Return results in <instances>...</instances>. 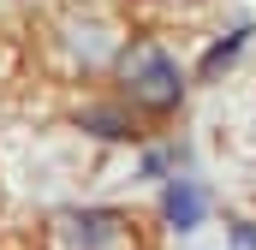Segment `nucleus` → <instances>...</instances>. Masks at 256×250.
Returning <instances> with one entry per match:
<instances>
[{"label": "nucleus", "instance_id": "obj_1", "mask_svg": "<svg viewBox=\"0 0 256 250\" xmlns=\"http://www.w3.org/2000/svg\"><path fill=\"white\" fill-rule=\"evenodd\" d=\"M126 78H131V96H137L143 108H155V114L179 102V72H173V60H167L161 48L126 54Z\"/></svg>", "mask_w": 256, "mask_h": 250}, {"label": "nucleus", "instance_id": "obj_2", "mask_svg": "<svg viewBox=\"0 0 256 250\" xmlns=\"http://www.w3.org/2000/svg\"><path fill=\"white\" fill-rule=\"evenodd\" d=\"M167 220L179 226V232H191L196 220H202V190L191 179H179V185H167Z\"/></svg>", "mask_w": 256, "mask_h": 250}, {"label": "nucleus", "instance_id": "obj_3", "mask_svg": "<svg viewBox=\"0 0 256 250\" xmlns=\"http://www.w3.org/2000/svg\"><path fill=\"white\" fill-rule=\"evenodd\" d=\"M238 48H244V30H238V36H226V42H220V48H208V60H202V78H214V72H220V66L232 60V54H238Z\"/></svg>", "mask_w": 256, "mask_h": 250}]
</instances>
